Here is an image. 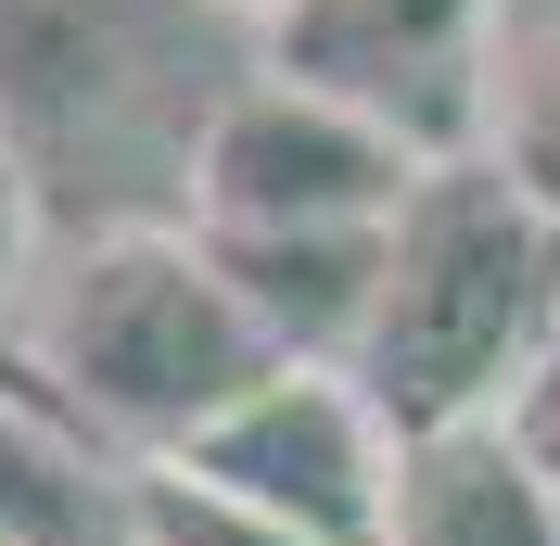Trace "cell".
<instances>
[{"instance_id":"1","label":"cell","mask_w":560,"mask_h":546,"mask_svg":"<svg viewBox=\"0 0 560 546\" xmlns=\"http://www.w3.org/2000/svg\"><path fill=\"white\" fill-rule=\"evenodd\" d=\"M280 369V343L255 331V306L217 280V254L191 241V216H128L90 229L51 280L38 318V381L65 394V419L115 458H191L217 419Z\"/></svg>"},{"instance_id":"2","label":"cell","mask_w":560,"mask_h":546,"mask_svg":"<svg viewBox=\"0 0 560 546\" xmlns=\"http://www.w3.org/2000/svg\"><path fill=\"white\" fill-rule=\"evenodd\" d=\"M548 331H560V229L471 153V166H433L383 229V306L357 343V394L395 419V444L458 432L510 407Z\"/></svg>"},{"instance_id":"3","label":"cell","mask_w":560,"mask_h":546,"mask_svg":"<svg viewBox=\"0 0 560 546\" xmlns=\"http://www.w3.org/2000/svg\"><path fill=\"white\" fill-rule=\"evenodd\" d=\"M510 51V0H268L255 76H293L318 103L370 115L420 166H471Z\"/></svg>"},{"instance_id":"4","label":"cell","mask_w":560,"mask_h":546,"mask_svg":"<svg viewBox=\"0 0 560 546\" xmlns=\"http://www.w3.org/2000/svg\"><path fill=\"white\" fill-rule=\"evenodd\" d=\"M178 178H191V229L268 241V229H395V204H408L433 166H420L395 128L318 103L293 76H243V90L191 128Z\"/></svg>"},{"instance_id":"5","label":"cell","mask_w":560,"mask_h":546,"mask_svg":"<svg viewBox=\"0 0 560 546\" xmlns=\"http://www.w3.org/2000/svg\"><path fill=\"white\" fill-rule=\"evenodd\" d=\"M178 471L217 483V496H243V509H268V521H293V534H318V546H383L395 419L357 394V369H293L280 356Z\"/></svg>"},{"instance_id":"6","label":"cell","mask_w":560,"mask_h":546,"mask_svg":"<svg viewBox=\"0 0 560 546\" xmlns=\"http://www.w3.org/2000/svg\"><path fill=\"white\" fill-rule=\"evenodd\" d=\"M217 280L255 306V331L293 356V369H357L370 343V306H383V229H268V241H217Z\"/></svg>"},{"instance_id":"7","label":"cell","mask_w":560,"mask_h":546,"mask_svg":"<svg viewBox=\"0 0 560 546\" xmlns=\"http://www.w3.org/2000/svg\"><path fill=\"white\" fill-rule=\"evenodd\" d=\"M383 546H560V496L523 471V444L497 432V419L408 432V444H395Z\"/></svg>"},{"instance_id":"8","label":"cell","mask_w":560,"mask_h":546,"mask_svg":"<svg viewBox=\"0 0 560 546\" xmlns=\"http://www.w3.org/2000/svg\"><path fill=\"white\" fill-rule=\"evenodd\" d=\"M128 458L65 419L51 381H0V546H115Z\"/></svg>"},{"instance_id":"9","label":"cell","mask_w":560,"mask_h":546,"mask_svg":"<svg viewBox=\"0 0 560 546\" xmlns=\"http://www.w3.org/2000/svg\"><path fill=\"white\" fill-rule=\"evenodd\" d=\"M485 166L560 229V13H510L497 103H485Z\"/></svg>"},{"instance_id":"10","label":"cell","mask_w":560,"mask_h":546,"mask_svg":"<svg viewBox=\"0 0 560 546\" xmlns=\"http://www.w3.org/2000/svg\"><path fill=\"white\" fill-rule=\"evenodd\" d=\"M115 546H318V534H293V521H268V509H243V496L191 483L178 458H140L128 496H115Z\"/></svg>"},{"instance_id":"11","label":"cell","mask_w":560,"mask_h":546,"mask_svg":"<svg viewBox=\"0 0 560 546\" xmlns=\"http://www.w3.org/2000/svg\"><path fill=\"white\" fill-rule=\"evenodd\" d=\"M497 432L523 444V471H535V483L560 496V331L535 343V369L510 381V407H497Z\"/></svg>"},{"instance_id":"12","label":"cell","mask_w":560,"mask_h":546,"mask_svg":"<svg viewBox=\"0 0 560 546\" xmlns=\"http://www.w3.org/2000/svg\"><path fill=\"white\" fill-rule=\"evenodd\" d=\"M26 254H38V191H26V153L0 140V318L26 293Z\"/></svg>"},{"instance_id":"13","label":"cell","mask_w":560,"mask_h":546,"mask_svg":"<svg viewBox=\"0 0 560 546\" xmlns=\"http://www.w3.org/2000/svg\"><path fill=\"white\" fill-rule=\"evenodd\" d=\"M217 13H243V26H255V13H268V0H217Z\"/></svg>"}]
</instances>
